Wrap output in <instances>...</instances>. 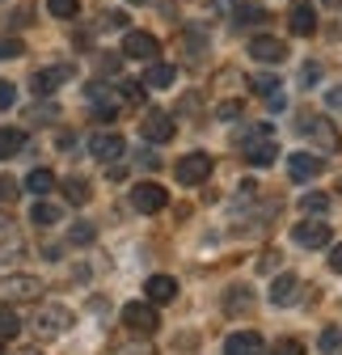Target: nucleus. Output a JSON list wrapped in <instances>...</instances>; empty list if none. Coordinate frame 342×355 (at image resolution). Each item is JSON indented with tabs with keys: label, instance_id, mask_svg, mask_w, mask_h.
Instances as JSON below:
<instances>
[{
	"label": "nucleus",
	"instance_id": "f257e3e1",
	"mask_svg": "<svg viewBox=\"0 0 342 355\" xmlns=\"http://www.w3.org/2000/svg\"><path fill=\"white\" fill-rule=\"evenodd\" d=\"M237 144H241V153H245V161L249 165H258V169H267L275 157H279V148H275V131H271V123H253V127H245L241 136H237Z\"/></svg>",
	"mask_w": 342,
	"mask_h": 355
},
{
	"label": "nucleus",
	"instance_id": "f03ea898",
	"mask_svg": "<svg viewBox=\"0 0 342 355\" xmlns=\"http://www.w3.org/2000/svg\"><path fill=\"white\" fill-rule=\"evenodd\" d=\"M42 296V279L34 275H0V304H30Z\"/></svg>",
	"mask_w": 342,
	"mask_h": 355
},
{
	"label": "nucleus",
	"instance_id": "7ed1b4c3",
	"mask_svg": "<svg viewBox=\"0 0 342 355\" xmlns=\"http://www.w3.org/2000/svg\"><path fill=\"white\" fill-rule=\"evenodd\" d=\"M123 326L136 330V334H152V330L161 326L152 300H132V304H123Z\"/></svg>",
	"mask_w": 342,
	"mask_h": 355
},
{
	"label": "nucleus",
	"instance_id": "20e7f679",
	"mask_svg": "<svg viewBox=\"0 0 342 355\" xmlns=\"http://www.w3.org/2000/svg\"><path fill=\"white\" fill-rule=\"evenodd\" d=\"M123 55H127V60H144V64H152V60L161 55V42H156L148 30H127V34H123Z\"/></svg>",
	"mask_w": 342,
	"mask_h": 355
},
{
	"label": "nucleus",
	"instance_id": "39448f33",
	"mask_svg": "<svg viewBox=\"0 0 342 355\" xmlns=\"http://www.w3.org/2000/svg\"><path fill=\"white\" fill-rule=\"evenodd\" d=\"M174 173H178L182 187H199V182H207V178H211V157H207V153H190V157L178 161Z\"/></svg>",
	"mask_w": 342,
	"mask_h": 355
},
{
	"label": "nucleus",
	"instance_id": "423d86ee",
	"mask_svg": "<svg viewBox=\"0 0 342 355\" xmlns=\"http://www.w3.org/2000/svg\"><path fill=\"white\" fill-rule=\"evenodd\" d=\"M89 153L98 157V161H106V165H114L123 153H127V140L118 136V131H98V136L89 140Z\"/></svg>",
	"mask_w": 342,
	"mask_h": 355
},
{
	"label": "nucleus",
	"instance_id": "0eeeda50",
	"mask_svg": "<svg viewBox=\"0 0 342 355\" xmlns=\"http://www.w3.org/2000/svg\"><path fill=\"white\" fill-rule=\"evenodd\" d=\"M140 136L148 144H169L174 140V123H169V114H161V110H148L144 123H140Z\"/></svg>",
	"mask_w": 342,
	"mask_h": 355
},
{
	"label": "nucleus",
	"instance_id": "6e6552de",
	"mask_svg": "<svg viewBox=\"0 0 342 355\" xmlns=\"http://www.w3.org/2000/svg\"><path fill=\"white\" fill-rule=\"evenodd\" d=\"M34 326H38L42 334H64V330L72 326V309H64V304H42Z\"/></svg>",
	"mask_w": 342,
	"mask_h": 355
},
{
	"label": "nucleus",
	"instance_id": "1a4fd4ad",
	"mask_svg": "<svg viewBox=\"0 0 342 355\" xmlns=\"http://www.w3.org/2000/svg\"><path fill=\"white\" fill-rule=\"evenodd\" d=\"M165 187L161 182H140V187H132V207L136 211H161L165 207Z\"/></svg>",
	"mask_w": 342,
	"mask_h": 355
},
{
	"label": "nucleus",
	"instance_id": "9d476101",
	"mask_svg": "<svg viewBox=\"0 0 342 355\" xmlns=\"http://www.w3.org/2000/svg\"><path fill=\"white\" fill-rule=\"evenodd\" d=\"M296 245H305V250H317V245H330V225H317V220H305V225H296L291 229Z\"/></svg>",
	"mask_w": 342,
	"mask_h": 355
},
{
	"label": "nucleus",
	"instance_id": "9b49d317",
	"mask_svg": "<svg viewBox=\"0 0 342 355\" xmlns=\"http://www.w3.org/2000/svg\"><path fill=\"white\" fill-rule=\"evenodd\" d=\"M249 55L262 60V64H279L287 55V47H283L279 38H271V34H258V38H249Z\"/></svg>",
	"mask_w": 342,
	"mask_h": 355
},
{
	"label": "nucleus",
	"instance_id": "f8f14e48",
	"mask_svg": "<svg viewBox=\"0 0 342 355\" xmlns=\"http://www.w3.org/2000/svg\"><path fill=\"white\" fill-rule=\"evenodd\" d=\"M321 157H313V153H296V157H287V173L296 178V182H309V178H317L321 173Z\"/></svg>",
	"mask_w": 342,
	"mask_h": 355
},
{
	"label": "nucleus",
	"instance_id": "ddd939ff",
	"mask_svg": "<svg viewBox=\"0 0 342 355\" xmlns=\"http://www.w3.org/2000/svg\"><path fill=\"white\" fill-rule=\"evenodd\" d=\"M224 355H262V334H253V330L228 334V343H224Z\"/></svg>",
	"mask_w": 342,
	"mask_h": 355
},
{
	"label": "nucleus",
	"instance_id": "4468645a",
	"mask_svg": "<svg viewBox=\"0 0 342 355\" xmlns=\"http://www.w3.org/2000/svg\"><path fill=\"white\" fill-rule=\"evenodd\" d=\"M300 131L313 140H321V148H338V131L325 127V119H313V114H300Z\"/></svg>",
	"mask_w": 342,
	"mask_h": 355
},
{
	"label": "nucleus",
	"instance_id": "2eb2a0df",
	"mask_svg": "<svg viewBox=\"0 0 342 355\" xmlns=\"http://www.w3.org/2000/svg\"><path fill=\"white\" fill-rule=\"evenodd\" d=\"M68 76H72V68H64V64L60 68H38L34 72V94H42V98L55 94V85H64Z\"/></svg>",
	"mask_w": 342,
	"mask_h": 355
},
{
	"label": "nucleus",
	"instance_id": "dca6fc26",
	"mask_svg": "<svg viewBox=\"0 0 342 355\" xmlns=\"http://www.w3.org/2000/svg\"><path fill=\"white\" fill-rule=\"evenodd\" d=\"M296 296H300V279L296 275H279L275 284H271V304H296Z\"/></svg>",
	"mask_w": 342,
	"mask_h": 355
},
{
	"label": "nucleus",
	"instance_id": "f3484780",
	"mask_svg": "<svg viewBox=\"0 0 342 355\" xmlns=\"http://www.w3.org/2000/svg\"><path fill=\"white\" fill-rule=\"evenodd\" d=\"M144 292H148V300H152V304H169V300L178 296V284L169 279V275H152V279L144 284Z\"/></svg>",
	"mask_w": 342,
	"mask_h": 355
},
{
	"label": "nucleus",
	"instance_id": "a211bd4d",
	"mask_svg": "<svg viewBox=\"0 0 342 355\" xmlns=\"http://www.w3.org/2000/svg\"><path fill=\"white\" fill-rule=\"evenodd\" d=\"M26 191L38 195V199H47V195L55 191V173H51V169H30V173H26Z\"/></svg>",
	"mask_w": 342,
	"mask_h": 355
},
{
	"label": "nucleus",
	"instance_id": "6ab92c4d",
	"mask_svg": "<svg viewBox=\"0 0 342 355\" xmlns=\"http://www.w3.org/2000/svg\"><path fill=\"white\" fill-rule=\"evenodd\" d=\"M174 64H148V72H144V89H169V85H174Z\"/></svg>",
	"mask_w": 342,
	"mask_h": 355
},
{
	"label": "nucleus",
	"instance_id": "aec40b11",
	"mask_svg": "<svg viewBox=\"0 0 342 355\" xmlns=\"http://www.w3.org/2000/svg\"><path fill=\"white\" fill-rule=\"evenodd\" d=\"M26 148V131H17V127H5L0 131V161H9L13 153H21Z\"/></svg>",
	"mask_w": 342,
	"mask_h": 355
},
{
	"label": "nucleus",
	"instance_id": "412c9836",
	"mask_svg": "<svg viewBox=\"0 0 342 355\" xmlns=\"http://www.w3.org/2000/svg\"><path fill=\"white\" fill-rule=\"evenodd\" d=\"M89 195H93V187H89V178H68V182H64V199L68 203H89Z\"/></svg>",
	"mask_w": 342,
	"mask_h": 355
},
{
	"label": "nucleus",
	"instance_id": "4be33fe9",
	"mask_svg": "<svg viewBox=\"0 0 342 355\" xmlns=\"http://www.w3.org/2000/svg\"><path fill=\"white\" fill-rule=\"evenodd\" d=\"M30 220L38 229H51V225H60V207L55 203H47V199H38L34 203V211H30Z\"/></svg>",
	"mask_w": 342,
	"mask_h": 355
},
{
	"label": "nucleus",
	"instance_id": "5701e85b",
	"mask_svg": "<svg viewBox=\"0 0 342 355\" xmlns=\"http://www.w3.org/2000/svg\"><path fill=\"white\" fill-rule=\"evenodd\" d=\"M291 30H296V34H313V30H317L313 5H296V9H291Z\"/></svg>",
	"mask_w": 342,
	"mask_h": 355
},
{
	"label": "nucleus",
	"instance_id": "b1692460",
	"mask_svg": "<svg viewBox=\"0 0 342 355\" xmlns=\"http://www.w3.org/2000/svg\"><path fill=\"white\" fill-rule=\"evenodd\" d=\"M89 98H93V106H98V119H114V114H118V98H106L102 85H89Z\"/></svg>",
	"mask_w": 342,
	"mask_h": 355
},
{
	"label": "nucleus",
	"instance_id": "393cba45",
	"mask_svg": "<svg viewBox=\"0 0 342 355\" xmlns=\"http://www.w3.org/2000/svg\"><path fill=\"white\" fill-rule=\"evenodd\" d=\"M17 330H21V318H17V309L0 304V338H17Z\"/></svg>",
	"mask_w": 342,
	"mask_h": 355
},
{
	"label": "nucleus",
	"instance_id": "a878e982",
	"mask_svg": "<svg viewBox=\"0 0 342 355\" xmlns=\"http://www.w3.org/2000/svg\"><path fill=\"white\" fill-rule=\"evenodd\" d=\"M47 13L51 17H76L80 13V0H47Z\"/></svg>",
	"mask_w": 342,
	"mask_h": 355
},
{
	"label": "nucleus",
	"instance_id": "bb28decb",
	"mask_svg": "<svg viewBox=\"0 0 342 355\" xmlns=\"http://www.w3.org/2000/svg\"><path fill=\"white\" fill-rule=\"evenodd\" d=\"M249 85H253V94H262V98H271V94H275V89H279V80H275L271 72H258V76H253Z\"/></svg>",
	"mask_w": 342,
	"mask_h": 355
},
{
	"label": "nucleus",
	"instance_id": "cd10ccee",
	"mask_svg": "<svg viewBox=\"0 0 342 355\" xmlns=\"http://www.w3.org/2000/svg\"><path fill=\"white\" fill-rule=\"evenodd\" d=\"M93 237H98V229L89 225V220H76V225H72V241H76V245H89Z\"/></svg>",
	"mask_w": 342,
	"mask_h": 355
},
{
	"label": "nucleus",
	"instance_id": "c85d7f7f",
	"mask_svg": "<svg viewBox=\"0 0 342 355\" xmlns=\"http://www.w3.org/2000/svg\"><path fill=\"white\" fill-rule=\"evenodd\" d=\"M258 21H267L262 9H253V5H241L237 9V26H258Z\"/></svg>",
	"mask_w": 342,
	"mask_h": 355
},
{
	"label": "nucleus",
	"instance_id": "c756f323",
	"mask_svg": "<svg viewBox=\"0 0 342 355\" xmlns=\"http://www.w3.org/2000/svg\"><path fill=\"white\" fill-rule=\"evenodd\" d=\"M300 207L321 216V211H330V195H317V191H313V195H305V199H300Z\"/></svg>",
	"mask_w": 342,
	"mask_h": 355
},
{
	"label": "nucleus",
	"instance_id": "7c9ffc66",
	"mask_svg": "<svg viewBox=\"0 0 342 355\" xmlns=\"http://www.w3.org/2000/svg\"><path fill=\"white\" fill-rule=\"evenodd\" d=\"M317 347H321L325 355H330V351H342V330H334V326H330V330L317 338Z\"/></svg>",
	"mask_w": 342,
	"mask_h": 355
},
{
	"label": "nucleus",
	"instance_id": "2f4dec72",
	"mask_svg": "<svg viewBox=\"0 0 342 355\" xmlns=\"http://www.w3.org/2000/svg\"><path fill=\"white\" fill-rule=\"evenodd\" d=\"M17 55H26L21 38H0V60H17Z\"/></svg>",
	"mask_w": 342,
	"mask_h": 355
},
{
	"label": "nucleus",
	"instance_id": "473e14b6",
	"mask_svg": "<svg viewBox=\"0 0 342 355\" xmlns=\"http://www.w3.org/2000/svg\"><path fill=\"white\" fill-rule=\"evenodd\" d=\"M271 355H305V343L300 338H279Z\"/></svg>",
	"mask_w": 342,
	"mask_h": 355
},
{
	"label": "nucleus",
	"instance_id": "72a5a7b5",
	"mask_svg": "<svg viewBox=\"0 0 342 355\" xmlns=\"http://www.w3.org/2000/svg\"><path fill=\"white\" fill-rule=\"evenodd\" d=\"M118 89H123V98H127V102H140V98H144V80H123Z\"/></svg>",
	"mask_w": 342,
	"mask_h": 355
},
{
	"label": "nucleus",
	"instance_id": "f704fd0d",
	"mask_svg": "<svg viewBox=\"0 0 342 355\" xmlns=\"http://www.w3.org/2000/svg\"><path fill=\"white\" fill-rule=\"evenodd\" d=\"M13 102H17V89H13L9 80H0V110H9Z\"/></svg>",
	"mask_w": 342,
	"mask_h": 355
},
{
	"label": "nucleus",
	"instance_id": "c9c22d12",
	"mask_svg": "<svg viewBox=\"0 0 342 355\" xmlns=\"http://www.w3.org/2000/svg\"><path fill=\"white\" fill-rule=\"evenodd\" d=\"M114 355H152V347H148V343H123Z\"/></svg>",
	"mask_w": 342,
	"mask_h": 355
},
{
	"label": "nucleus",
	"instance_id": "e433bc0d",
	"mask_svg": "<svg viewBox=\"0 0 342 355\" xmlns=\"http://www.w3.org/2000/svg\"><path fill=\"white\" fill-rule=\"evenodd\" d=\"M216 119H241V102H224V106H216Z\"/></svg>",
	"mask_w": 342,
	"mask_h": 355
},
{
	"label": "nucleus",
	"instance_id": "4c0bfd02",
	"mask_svg": "<svg viewBox=\"0 0 342 355\" xmlns=\"http://www.w3.org/2000/svg\"><path fill=\"white\" fill-rule=\"evenodd\" d=\"M9 199H17V182L13 178H0V203H9Z\"/></svg>",
	"mask_w": 342,
	"mask_h": 355
},
{
	"label": "nucleus",
	"instance_id": "58836bf2",
	"mask_svg": "<svg viewBox=\"0 0 342 355\" xmlns=\"http://www.w3.org/2000/svg\"><path fill=\"white\" fill-rule=\"evenodd\" d=\"M317 80H321V68L317 64H305L300 68V85H317Z\"/></svg>",
	"mask_w": 342,
	"mask_h": 355
},
{
	"label": "nucleus",
	"instance_id": "ea45409f",
	"mask_svg": "<svg viewBox=\"0 0 342 355\" xmlns=\"http://www.w3.org/2000/svg\"><path fill=\"white\" fill-rule=\"evenodd\" d=\"M102 26H106V30H123V26H127V13H106Z\"/></svg>",
	"mask_w": 342,
	"mask_h": 355
},
{
	"label": "nucleus",
	"instance_id": "a19ab883",
	"mask_svg": "<svg viewBox=\"0 0 342 355\" xmlns=\"http://www.w3.org/2000/svg\"><path fill=\"white\" fill-rule=\"evenodd\" d=\"M233 292H237V296H228L224 304H228V309H245V304H249V296H245V288H233Z\"/></svg>",
	"mask_w": 342,
	"mask_h": 355
},
{
	"label": "nucleus",
	"instance_id": "79ce46f5",
	"mask_svg": "<svg viewBox=\"0 0 342 355\" xmlns=\"http://www.w3.org/2000/svg\"><path fill=\"white\" fill-rule=\"evenodd\" d=\"M330 271H342V245L330 250Z\"/></svg>",
	"mask_w": 342,
	"mask_h": 355
},
{
	"label": "nucleus",
	"instance_id": "37998d69",
	"mask_svg": "<svg viewBox=\"0 0 342 355\" xmlns=\"http://www.w3.org/2000/svg\"><path fill=\"white\" fill-rule=\"evenodd\" d=\"M267 102H271V110H283V106H287V98H283V94H279V89H275V94H271V98H267Z\"/></svg>",
	"mask_w": 342,
	"mask_h": 355
},
{
	"label": "nucleus",
	"instance_id": "c03bdc74",
	"mask_svg": "<svg viewBox=\"0 0 342 355\" xmlns=\"http://www.w3.org/2000/svg\"><path fill=\"white\" fill-rule=\"evenodd\" d=\"M13 355H42V351H38V347H17Z\"/></svg>",
	"mask_w": 342,
	"mask_h": 355
},
{
	"label": "nucleus",
	"instance_id": "a18cd8bd",
	"mask_svg": "<svg viewBox=\"0 0 342 355\" xmlns=\"http://www.w3.org/2000/svg\"><path fill=\"white\" fill-rule=\"evenodd\" d=\"M132 5H148V0H132Z\"/></svg>",
	"mask_w": 342,
	"mask_h": 355
},
{
	"label": "nucleus",
	"instance_id": "49530a36",
	"mask_svg": "<svg viewBox=\"0 0 342 355\" xmlns=\"http://www.w3.org/2000/svg\"><path fill=\"white\" fill-rule=\"evenodd\" d=\"M338 191H342V178H338Z\"/></svg>",
	"mask_w": 342,
	"mask_h": 355
}]
</instances>
